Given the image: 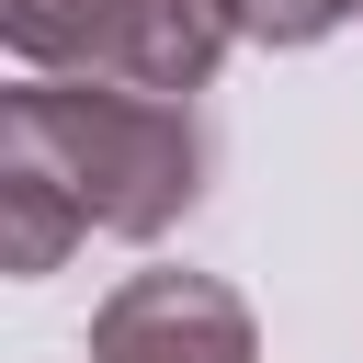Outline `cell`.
<instances>
[{
    "label": "cell",
    "instance_id": "cell-5",
    "mask_svg": "<svg viewBox=\"0 0 363 363\" xmlns=\"http://www.w3.org/2000/svg\"><path fill=\"white\" fill-rule=\"evenodd\" d=\"M79 238H91V216H79V193L57 182V159L23 147V136H0V272L34 284V272H57Z\"/></svg>",
    "mask_w": 363,
    "mask_h": 363
},
{
    "label": "cell",
    "instance_id": "cell-3",
    "mask_svg": "<svg viewBox=\"0 0 363 363\" xmlns=\"http://www.w3.org/2000/svg\"><path fill=\"white\" fill-rule=\"evenodd\" d=\"M227 45H250V11H238V0H136L125 79H136V91H170V102H193V91L227 68Z\"/></svg>",
    "mask_w": 363,
    "mask_h": 363
},
{
    "label": "cell",
    "instance_id": "cell-1",
    "mask_svg": "<svg viewBox=\"0 0 363 363\" xmlns=\"http://www.w3.org/2000/svg\"><path fill=\"white\" fill-rule=\"evenodd\" d=\"M0 136L45 147L102 238H170L204 204V170H216L204 113L170 102V91H136V79H34V91L0 102Z\"/></svg>",
    "mask_w": 363,
    "mask_h": 363
},
{
    "label": "cell",
    "instance_id": "cell-6",
    "mask_svg": "<svg viewBox=\"0 0 363 363\" xmlns=\"http://www.w3.org/2000/svg\"><path fill=\"white\" fill-rule=\"evenodd\" d=\"M250 11V45H329L363 0H238Z\"/></svg>",
    "mask_w": 363,
    "mask_h": 363
},
{
    "label": "cell",
    "instance_id": "cell-2",
    "mask_svg": "<svg viewBox=\"0 0 363 363\" xmlns=\"http://www.w3.org/2000/svg\"><path fill=\"white\" fill-rule=\"evenodd\" d=\"M91 363H261V318L216 272H125L91 306Z\"/></svg>",
    "mask_w": 363,
    "mask_h": 363
},
{
    "label": "cell",
    "instance_id": "cell-4",
    "mask_svg": "<svg viewBox=\"0 0 363 363\" xmlns=\"http://www.w3.org/2000/svg\"><path fill=\"white\" fill-rule=\"evenodd\" d=\"M0 34H11V57L45 68V79H125L136 0H0Z\"/></svg>",
    "mask_w": 363,
    "mask_h": 363
}]
</instances>
